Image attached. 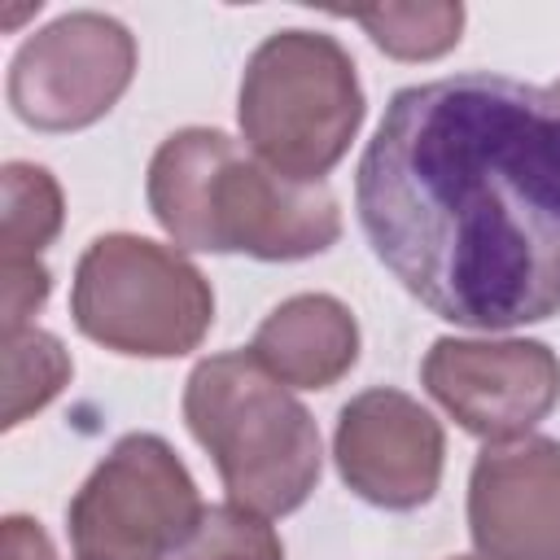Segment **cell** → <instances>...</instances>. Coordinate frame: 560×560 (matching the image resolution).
Masks as SVG:
<instances>
[{
  "label": "cell",
  "mask_w": 560,
  "mask_h": 560,
  "mask_svg": "<svg viewBox=\"0 0 560 560\" xmlns=\"http://www.w3.org/2000/svg\"><path fill=\"white\" fill-rule=\"evenodd\" d=\"M4 560H57V547L39 521L4 516Z\"/></svg>",
  "instance_id": "obj_17"
},
{
  "label": "cell",
  "mask_w": 560,
  "mask_h": 560,
  "mask_svg": "<svg viewBox=\"0 0 560 560\" xmlns=\"http://www.w3.org/2000/svg\"><path fill=\"white\" fill-rule=\"evenodd\" d=\"M551 92H556V96H560V79H556V83H551Z\"/></svg>",
  "instance_id": "obj_18"
},
{
  "label": "cell",
  "mask_w": 560,
  "mask_h": 560,
  "mask_svg": "<svg viewBox=\"0 0 560 560\" xmlns=\"http://www.w3.org/2000/svg\"><path fill=\"white\" fill-rule=\"evenodd\" d=\"M424 389L472 438L516 442L560 402V359L542 341L438 337L420 363Z\"/></svg>",
  "instance_id": "obj_8"
},
{
  "label": "cell",
  "mask_w": 560,
  "mask_h": 560,
  "mask_svg": "<svg viewBox=\"0 0 560 560\" xmlns=\"http://www.w3.org/2000/svg\"><path fill=\"white\" fill-rule=\"evenodd\" d=\"M376 48H385L398 61H433L459 44L464 31V4H381V9H359L350 13Z\"/></svg>",
  "instance_id": "obj_14"
},
{
  "label": "cell",
  "mask_w": 560,
  "mask_h": 560,
  "mask_svg": "<svg viewBox=\"0 0 560 560\" xmlns=\"http://www.w3.org/2000/svg\"><path fill=\"white\" fill-rule=\"evenodd\" d=\"M372 254L438 319L503 332L560 311V96L468 70L389 96L354 175Z\"/></svg>",
  "instance_id": "obj_1"
},
{
  "label": "cell",
  "mask_w": 560,
  "mask_h": 560,
  "mask_svg": "<svg viewBox=\"0 0 560 560\" xmlns=\"http://www.w3.org/2000/svg\"><path fill=\"white\" fill-rule=\"evenodd\" d=\"M184 420L210 451L228 503L289 516L311 499L324 464L319 429L249 350L210 354L188 372Z\"/></svg>",
  "instance_id": "obj_3"
},
{
  "label": "cell",
  "mask_w": 560,
  "mask_h": 560,
  "mask_svg": "<svg viewBox=\"0 0 560 560\" xmlns=\"http://www.w3.org/2000/svg\"><path fill=\"white\" fill-rule=\"evenodd\" d=\"M70 315L83 337L136 359H179L201 346L214 324L206 276L149 236H96L70 284Z\"/></svg>",
  "instance_id": "obj_5"
},
{
  "label": "cell",
  "mask_w": 560,
  "mask_h": 560,
  "mask_svg": "<svg viewBox=\"0 0 560 560\" xmlns=\"http://www.w3.org/2000/svg\"><path fill=\"white\" fill-rule=\"evenodd\" d=\"M206 503L184 459L158 433H127L66 508L74 560H171Z\"/></svg>",
  "instance_id": "obj_6"
},
{
  "label": "cell",
  "mask_w": 560,
  "mask_h": 560,
  "mask_svg": "<svg viewBox=\"0 0 560 560\" xmlns=\"http://www.w3.org/2000/svg\"><path fill=\"white\" fill-rule=\"evenodd\" d=\"M236 118L262 166L298 184H324L363 122L350 52L302 26L267 35L245 61Z\"/></svg>",
  "instance_id": "obj_4"
},
{
  "label": "cell",
  "mask_w": 560,
  "mask_h": 560,
  "mask_svg": "<svg viewBox=\"0 0 560 560\" xmlns=\"http://www.w3.org/2000/svg\"><path fill=\"white\" fill-rule=\"evenodd\" d=\"M171 560H284V547L267 516L236 503H214Z\"/></svg>",
  "instance_id": "obj_15"
},
{
  "label": "cell",
  "mask_w": 560,
  "mask_h": 560,
  "mask_svg": "<svg viewBox=\"0 0 560 560\" xmlns=\"http://www.w3.org/2000/svg\"><path fill=\"white\" fill-rule=\"evenodd\" d=\"M0 245L4 262H39V249L52 245L66 219L61 184L35 162H9L0 171Z\"/></svg>",
  "instance_id": "obj_12"
},
{
  "label": "cell",
  "mask_w": 560,
  "mask_h": 560,
  "mask_svg": "<svg viewBox=\"0 0 560 560\" xmlns=\"http://www.w3.org/2000/svg\"><path fill=\"white\" fill-rule=\"evenodd\" d=\"M4 280V332L31 328V315L48 298V267L44 262H0Z\"/></svg>",
  "instance_id": "obj_16"
},
{
  "label": "cell",
  "mask_w": 560,
  "mask_h": 560,
  "mask_svg": "<svg viewBox=\"0 0 560 560\" xmlns=\"http://www.w3.org/2000/svg\"><path fill=\"white\" fill-rule=\"evenodd\" d=\"M468 534L481 560H560V442L516 438L477 455Z\"/></svg>",
  "instance_id": "obj_10"
},
{
  "label": "cell",
  "mask_w": 560,
  "mask_h": 560,
  "mask_svg": "<svg viewBox=\"0 0 560 560\" xmlns=\"http://www.w3.org/2000/svg\"><path fill=\"white\" fill-rule=\"evenodd\" d=\"M332 455L359 499L385 512H411L438 494L446 438L429 407L402 389L376 385L341 407Z\"/></svg>",
  "instance_id": "obj_9"
},
{
  "label": "cell",
  "mask_w": 560,
  "mask_h": 560,
  "mask_svg": "<svg viewBox=\"0 0 560 560\" xmlns=\"http://www.w3.org/2000/svg\"><path fill=\"white\" fill-rule=\"evenodd\" d=\"M144 192L162 232L201 254L293 262L324 254L341 236L328 184L284 179L214 127L166 136L149 162Z\"/></svg>",
  "instance_id": "obj_2"
},
{
  "label": "cell",
  "mask_w": 560,
  "mask_h": 560,
  "mask_svg": "<svg viewBox=\"0 0 560 560\" xmlns=\"http://www.w3.org/2000/svg\"><path fill=\"white\" fill-rule=\"evenodd\" d=\"M451 560H477V556H451Z\"/></svg>",
  "instance_id": "obj_19"
},
{
  "label": "cell",
  "mask_w": 560,
  "mask_h": 560,
  "mask_svg": "<svg viewBox=\"0 0 560 560\" xmlns=\"http://www.w3.org/2000/svg\"><path fill=\"white\" fill-rule=\"evenodd\" d=\"M136 74V39L118 18L79 9L35 31L9 66V105L35 131H83Z\"/></svg>",
  "instance_id": "obj_7"
},
{
  "label": "cell",
  "mask_w": 560,
  "mask_h": 560,
  "mask_svg": "<svg viewBox=\"0 0 560 560\" xmlns=\"http://www.w3.org/2000/svg\"><path fill=\"white\" fill-rule=\"evenodd\" d=\"M74 363L66 346L44 328L4 332V429L44 411L70 381Z\"/></svg>",
  "instance_id": "obj_13"
},
{
  "label": "cell",
  "mask_w": 560,
  "mask_h": 560,
  "mask_svg": "<svg viewBox=\"0 0 560 560\" xmlns=\"http://www.w3.org/2000/svg\"><path fill=\"white\" fill-rule=\"evenodd\" d=\"M249 354L289 389H328L359 359V324L346 302L298 293L258 324Z\"/></svg>",
  "instance_id": "obj_11"
}]
</instances>
